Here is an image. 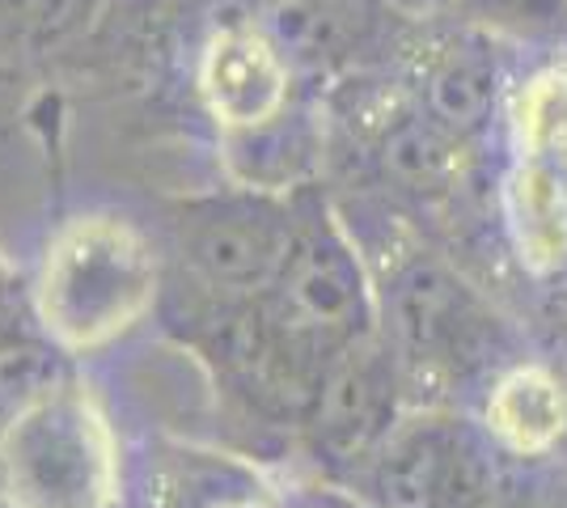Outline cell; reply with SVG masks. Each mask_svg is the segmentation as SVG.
Masks as SVG:
<instances>
[{
    "label": "cell",
    "mask_w": 567,
    "mask_h": 508,
    "mask_svg": "<svg viewBox=\"0 0 567 508\" xmlns=\"http://www.w3.org/2000/svg\"><path fill=\"white\" fill-rule=\"evenodd\" d=\"M162 301V255L136 220L94 212L51 234L30 292L55 352H97L136 331Z\"/></svg>",
    "instance_id": "1"
},
{
    "label": "cell",
    "mask_w": 567,
    "mask_h": 508,
    "mask_svg": "<svg viewBox=\"0 0 567 508\" xmlns=\"http://www.w3.org/2000/svg\"><path fill=\"white\" fill-rule=\"evenodd\" d=\"M123 454L94 390L55 377L0 424L4 508H118Z\"/></svg>",
    "instance_id": "2"
},
{
    "label": "cell",
    "mask_w": 567,
    "mask_h": 508,
    "mask_svg": "<svg viewBox=\"0 0 567 508\" xmlns=\"http://www.w3.org/2000/svg\"><path fill=\"white\" fill-rule=\"evenodd\" d=\"M259 318L276 348L313 382L352 343L378 335L364 263L322 204H297L292 250L259 301Z\"/></svg>",
    "instance_id": "3"
},
{
    "label": "cell",
    "mask_w": 567,
    "mask_h": 508,
    "mask_svg": "<svg viewBox=\"0 0 567 508\" xmlns=\"http://www.w3.org/2000/svg\"><path fill=\"white\" fill-rule=\"evenodd\" d=\"M292 234L297 208L255 187L178 204L169 212V242L187 276L190 310L262 301L292 250Z\"/></svg>",
    "instance_id": "4"
},
{
    "label": "cell",
    "mask_w": 567,
    "mask_h": 508,
    "mask_svg": "<svg viewBox=\"0 0 567 508\" xmlns=\"http://www.w3.org/2000/svg\"><path fill=\"white\" fill-rule=\"evenodd\" d=\"M348 487L364 508H496V449L424 407L402 415Z\"/></svg>",
    "instance_id": "5"
},
{
    "label": "cell",
    "mask_w": 567,
    "mask_h": 508,
    "mask_svg": "<svg viewBox=\"0 0 567 508\" xmlns=\"http://www.w3.org/2000/svg\"><path fill=\"white\" fill-rule=\"evenodd\" d=\"M402 369L381 335L352 343L313 390L301 436L309 458L339 479H352L402 419Z\"/></svg>",
    "instance_id": "6"
},
{
    "label": "cell",
    "mask_w": 567,
    "mask_h": 508,
    "mask_svg": "<svg viewBox=\"0 0 567 508\" xmlns=\"http://www.w3.org/2000/svg\"><path fill=\"white\" fill-rule=\"evenodd\" d=\"M483 335V318L474 297L445 267H402L385 297V348L402 369L406 398L420 382H441L462 361H474V339Z\"/></svg>",
    "instance_id": "7"
},
{
    "label": "cell",
    "mask_w": 567,
    "mask_h": 508,
    "mask_svg": "<svg viewBox=\"0 0 567 508\" xmlns=\"http://www.w3.org/2000/svg\"><path fill=\"white\" fill-rule=\"evenodd\" d=\"M199 94L229 136L267 132L288 106V60L255 22L225 18L199 55Z\"/></svg>",
    "instance_id": "8"
},
{
    "label": "cell",
    "mask_w": 567,
    "mask_h": 508,
    "mask_svg": "<svg viewBox=\"0 0 567 508\" xmlns=\"http://www.w3.org/2000/svg\"><path fill=\"white\" fill-rule=\"evenodd\" d=\"M487 440L513 458H546L567 433L564 382L543 364H520L504 373L483 412Z\"/></svg>",
    "instance_id": "9"
},
{
    "label": "cell",
    "mask_w": 567,
    "mask_h": 508,
    "mask_svg": "<svg viewBox=\"0 0 567 508\" xmlns=\"http://www.w3.org/2000/svg\"><path fill=\"white\" fill-rule=\"evenodd\" d=\"M513 225L525 259L555 267L567 259V183L543 166L520 169L513 178Z\"/></svg>",
    "instance_id": "10"
},
{
    "label": "cell",
    "mask_w": 567,
    "mask_h": 508,
    "mask_svg": "<svg viewBox=\"0 0 567 508\" xmlns=\"http://www.w3.org/2000/svg\"><path fill=\"white\" fill-rule=\"evenodd\" d=\"M492 97H496L492 64L471 51L445 55L427 76V115L450 136H466L474 127H483V120L492 115Z\"/></svg>",
    "instance_id": "11"
},
{
    "label": "cell",
    "mask_w": 567,
    "mask_h": 508,
    "mask_svg": "<svg viewBox=\"0 0 567 508\" xmlns=\"http://www.w3.org/2000/svg\"><path fill=\"white\" fill-rule=\"evenodd\" d=\"M378 157L385 174L406 187H441L453 166L450 132H441L432 120H399L385 127Z\"/></svg>",
    "instance_id": "12"
},
{
    "label": "cell",
    "mask_w": 567,
    "mask_h": 508,
    "mask_svg": "<svg viewBox=\"0 0 567 508\" xmlns=\"http://www.w3.org/2000/svg\"><path fill=\"white\" fill-rule=\"evenodd\" d=\"M520 132L529 153L538 157L534 166L567 183V73H546L529 85L520 102Z\"/></svg>",
    "instance_id": "13"
},
{
    "label": "cell",
    "mask_w": 567,
    "mask_h": 508,
    "mask_svg": "<svg viewBox=\"0 0 567 508\" xmlns=\"http://www.w3.org/2000/svg\"><path fill=\"white\" fill-rule=\"evenodd\" d=\"M97 0H0V34L13 43H60L94 18Z\"/></svg>",
    "instance_id": "14"
},
{
    "label": "cell",
    "mask_w": 567,
    "mask_h": 508,
    "mask_svg": "<svg viewBox=\"0 0 567 508\" xmlns=\"http://www.w3.org/2000/svg\"><path fill=\"white\" fill-rule=\"evenodd\" d=\"M474 13L508 30H559L567 22V0H471Z\"/></svg>",
    "instance_id": "15"
},
{
    "label": "cell",
    "mask_w": 567,
    "mask_h": 508,
    "mask_svg": "<svg viewBox=\"0 0 567 508\" xmlns=\"http://www.w3.org/2000/svg\"><path fill=\"white\" fill-rule=\"evenodd\" d=\"M18 297H13V280H9V271L0 263V343H9V339H18Z\"/></svg>",
    "instance_id": "16"
},
{
    "label": "cell",
    "mask_w": 567,
    "mask_h": 508,
    "mask_svg": "<svg viewBox=\"0 0 567 508\" xmlns=\"http://www.w3.org/2000/svg\"><path fill=\"white\" fill-rule=\"evenodd\" d=\"M220 508H280V505H271L267 496L250 491V496H237V500H229V505H220Z\"/></svg>",
    "instance_id": "17"
},
{
    "label": "cell",
    "mask_w": 567,
    "mask_h": 508,
    "mask_svg": "<svg viewBox=\"0 0 567 508\" xmlns=\"http://www.w3.org/2000/svg\"><path fill=\"white\" fill-rule=\"evenodd\" d=\"M399 9H432V4H441V0H394Z\"/></svg>",
    "instance_id": "18"
},
{
    "label": "cell",
    "mask_w": 567,
    "mask_h": 508,
    "mask_svg": "<svg viewBox=\"0 0 567 508\" xmlns=\"http://www.w3.org/2000/svg\"><path fill=\"white\" fill-rule=\"evenodd\" d=\"M313 508H364V505H352V500H339V496H334V500H318Z\"/></svg>",
    "instance_id": "19"
}]
</instances>
